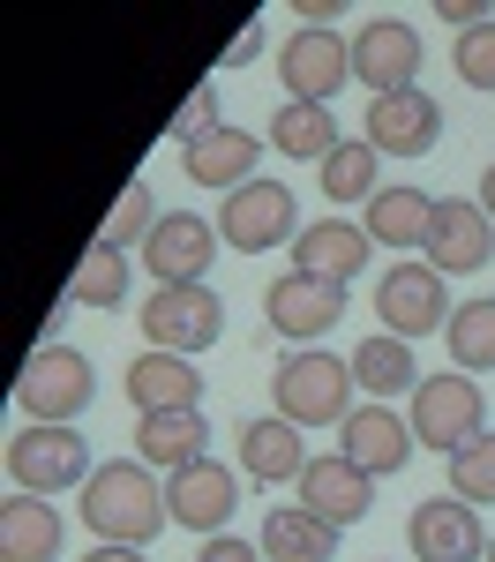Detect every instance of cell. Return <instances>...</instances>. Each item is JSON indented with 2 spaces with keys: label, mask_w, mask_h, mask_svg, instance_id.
<instances>
[{
  "label": "cell",
  "mask_w": 495,
  "mask_h": 562,
  "mask_svg": "<svg viewBox=\"0 0 495 562\" xmlns=\"http://www.w3.org/2000/svg\"><path fill=\"white\" fill-rule=\"evenodd\" d=\"M143 338H150V352L195 360L203 346L225 338V301L211 285H158V293L143 301Z\"/></svg>",
  "instance_id": "obj_8"
},
{
  "label": "cell",
  "mask_w": 495,
  "mask_h": 562,
  "mask_svg": "<svg viewBox=\"0 0 495 562\" xmlns=\"http://www.w3.org/2000/svg\"><path fill=\"white\" fill-rule=\"evenodd\" d=\"M375 256V240H368V225H346V217H315L301 225V240H293V270L301 278H323V285H353L360 270Z\"/></svg>",
  "instance_id": "obj_18"
},
{
  "label": "cell",
  "mask_w": 495,
  "mask_h": 562,
  "mask_svg": "<svg viewBox=\"0 0 495 562\" xmlns=\"http://www.w3.org/2000/svg\"><path fill=\"white\" fill-rule=\"evenodd\" d=\"M60 548H68V525L53 503H38V495L0 503V562H60Z\"/></svg>",
  "instance_id": "obj_22"
},
{
  "label": "cell",
  "mask_w": 495,
  "mask_h": 562,
  "mask_svg": "<svg viewBox=\"0 0 495 562\" xmlns=\"http://www.w3.org/2000/svg\"><path fill=\"white\" fill-rule=\"evenodd\" d=\"M128 285H135V262H128V248H105V240H90L83 248V262H76V278H68V301L76 307H113L128 301Z\"/></svg>",
  "instance_id": "obj_29"
},
{
  "label": "cell",
  "mask_w": 495,
  "mask_h": 562,
  "mask_svg": "<svg viewBox=\"0 0 495 562\" xmlns=\"http://www.w3.org/2000/svg\"><path fill=\"white\" fill-rule=\"evenodd\" d=\"M256 548H263V562H330L338 555V525H323L301 503H278L256 532Z\"/></svg>",
  "instance_id": "obj_26"
},
{
  "label": "cell",
  "mask_w": 495,
  "mask_h": 562,
  "mask_svg": "<svg viewBox=\"0 0 495 562\" xmlns=\"http://www.w3.org/2000/svg\"><path fill=\"white\" fill-rule=\"evenodd\" d=\"M195 562H263L256 540H240V532H218V540H203V555Z\"/></svg>",
  "instance_id": "obj_36"
},
{
  "label": "cell",
  "mask_w": 495,
  "mask_h": 562,
  "mask_svg": "<svg viewBox=\"0 0 495 562\" xmlns=\"http://www.w3.org/2000/svg\"><path fill=\"white\" fill-rule=\"evenodd\" d=\"M90 397H98V368L76 346H38L23 360V375H15L23 420H45V428H76L90 413Z\"/></svg>",
  "instance_id": "obj_4"
},
{
  "label": "cell",
  "mask_w": 495,
  "mask_h": 562,
  "mask_svg": "<svg viewBox=\"0 0 495 562\" xmlns=\"http://www.w3.org/2000/svg\"><path fill=\"white\" fill-rule=\"evenodd\" d=\"M121 390H128V405L150 420V413H195L203 405V368L195 360H180V352H135L128 375H121Z\"/></svg>",
  "instance_id": "obj_17"
},
{
  "label": "cell",
  "mask_w": 495,
  "mask_h": 562,
  "mask_svg": "<svg viewBox=\"0 0 495 562\" xmlns=\"http://www.w3.org/2000/svg\"><path fill=\"white\" fill-rule=\"evenodd\" d=\"M405 540H413V555H420V562H488L495 532H481V510H473V503L436 495V503H413Z\"/></svg>",
  "instance_id": "obj_15"
},
{
  "label": "cell",
  "mask_w": 495,
  "mask_h": 562,
  "mask_svg": "<svg viewBox=\"0 0 495 562\" xmlns=\"http://www.w3.org/2000/svg\"><path fill=\"white\" fill-rule=\"evenodd\" d=\"M76 525H83L98 548H150L173 510H166V480L150 473V465H98L90 487L76 495Z\"/></svg>",
  "instance_id": "obj_1"
},
{
  "label": "cell",
  "mask_w": 495,
  "mask_h": 562,
  "mask_svg": "<svg viewBox=\"0 0 495 562\" xmlns=\"http://www.w3.org/2000/svg\"><path fill=\"white\" fill-rule=\"evenodd\" d=\"M353 76H360V90H375V98L420 90V31H413V23H398V15L360 23V38H353Z\"/></svg>",
  "instance_id": "obj_14"
},
{
  "label": "cell",
  "mask_w": 495,
  "mask_h": 562,
  "mask_svg": "<svg viewBox=\"0 0 495 562\" xmlns=\"http://www.w3.org/2000/svg\"><path fill=\"white\" fill-rule=\"evenodd\" d=\"M256 158H263V135H248V128H211L203 143H188L180 150V173L195 180V188H218V195H233V188H248V180H263L256 173Z\"/></svg>",
  "instance_id": "obj_21"
},
{
  "label": "cell",
  "mask_w": 495,
  "mask_h": 562,
  "mask_svg": "<svg viewBox=\"0 0 495 562\" xmlns=\"http://www.w3.org/2000/svg\"><path fill=\"white\" fill-rule=\"evenodd\" d=\"M211 128H225V113H218V83H195V90H188V105L173 113V143L188 150V143H203Z\"/></svg>",
  "instance_id": "obj_35"
},
{
  "label": "cell",
  "mask_w": 495,
  "mask_h": 562,
  "mask_svg": "<svg viewBox=\"0 0 495 562\" xmlns=\"http://www.w3.org/2000/svg\"><path fill=\"white\" fill-rule=\"evenodd\" d=\"M301 510H315L323 525L346 532V525H360L375 510V480L360 473L353 458H338V450H330V458H308V473H301Z\"/></svg>",
  "instance_id": "obj_20"
},
{
  "label": "cell",
  "mask_w": 495,
  "mask_h": 562,
  "mask_svg": "<svg viewBox=\"0 0 495 562\" xmlns=\"http://www.w3.org/2000/svg\"><path fill=\"white\" fill-rule=\"evenodd\" d=\"M270 405L293 428H346L353 420V360L346 352H285L270 375Z\"/></svg>",
  "instance_id": "obj_2"
},
{
  "label": "cell",
  "mask_w": 495,
  "mask_h": 562,
  "mask_svg": "<svg viewBox=\"0 0 495 562\" xmlns=\"http://www.w3.org/2000/svg\"><path fill=\"white\" fill-rule=\"evenodd\" d=\"M218 217H195V211H166L158 217V233L143 240V270L158 278V285H203L211 278V262H218Z\"/></svg>",
  "instance_id": "obj_11"
},
{
  "label": "cell",
  "mask_w": 495,
  "mask_h": 562,
  "mask_svg": "<svg viewBox=\"0 0 495 562\" xmlns=\"http://www.w3.org/2000/svg\"><path fill=\"white\" fill-rule=\"evenodd\" d=\"M450 495L473 503V510H495V428L450 458Z\"/></svg>",
  "instance_id": "obj_33"
},
{
  "label": "cell",
  "mask_w": 495,
  "mask_h": 562,
  "mask_svg": "<svg viewBox=\"0 0 495 562\" xmlns=\"http://www.w3.org/2000/svg\"><path fill=\"white\" fill-rule=\"evenodd\" d=\"M240 465H248V480H263V487H278V480H301V473H308L301 428H293V420H278V413L240 420Z\"/></svg>",
  "instance_id": "obj_24"
},
{
  "label": "cell",
  "mask_w": 495,
  "mask_h": 562,
  "mask_svg": "<svg viewBox=\"0 0 495 562\" xmlns=\"http://www.w3.org/2000/svg\"><path fill=\"white\" fill-rule=\"evenodd\" d=\"M338 143L346 135H338V113L330 105H278V121H270V150L293 158V166H323Z\"/></svg>",
  "instance_id": "obj_28"
},
{
  "label": "cell",
  "mask_w": 495,
  "mask_h": 562,
  "mask_svg": "<svg viewBox=\"0 0 495 562\" xmlns=\"http://www.w3.org/2000/svg\"><path fill=\"white\" fill-rule=\"evenodd\" d=\"M158 195H150V188H143V180H128V188H121V203H113V217H105V233H98V240H105V248H143V240H150V233H158Z\"/></svg>",
  "instance_id": "obj_32"
},
{
  "label": "cell",
  "mask_w": 495,
  "mask_h": 562,
  "mask_svg": "<svg viewBox=\"0 0 495 562\" xmlns=\"http://www.w3.org/2000/svg\"><path fill=\"white\" fill-rule=\"evenodd\" d=\"M488 256H495V217L473 195H436V225H428L420 262L443 278H473V270H488Z\"/></svg>",
  "instance_id": "obj_12"
},
{
  "label": "cell",
  "mask_w": 495,
  "mask_h": 562,
  "mask_svg": "<svg viewBox=\"0 0 495 562\" xmlns=\"http://www.w3.org/2000/svg\"><path fill=\"white\" fill-rule=\"evenodd\" d=\"M443 346H450V368H458V375H473V383L488 375L495 368V293L488 301H458Z\"/></svg>",
  "instance_id": "obj_31"
},
{
  "label": "cell",
  "mask_w": 495,
  "mask_h": 562,
  "mask_svg": "<svg viewBox=\"0 0 495 562\" xmlns=\"http://www.w3.org/2000/svg\"><path fill=\"white\" fill-rule=\"evenodd\" d=\"M481 211L495 217V166H488V173H481Z\"/></svg>",
  "instance_id": "obj_39"
},
{
  "label": "cell",
  "mask_w": 495,
  "mask_h": 562,
  "mask_svg": "<svg viewBox=\"0 0 495 562\" xmlns=\"http://www.w3.org/2000/svg\"><path fill=\"white\" fill-rule=\"evenodd\" d=\"M8 480H15V495H38V503H53V495H83L90 487V442L76 428H45V420H23V428L8 435Z\"/></svg>",
  "instance_id": "obj_3"
},
{
  "label": "cell",
  "mask_w": 495,
  "mask_h": 562,
  "mask_svg": "<svg viewBox=\"0 0 495 562\" xmlns=\"http://www.w3.org/2000/svg\"><path fill=\"white\" fill-rule=\"evenodd\" d=\"M481 413H488V397H481V383L473 375H458V368H443V375H420V390H413V405H405V420H413V442L420 450H443V458H458L465 442H481Z\"/></svg>",
  "instance_id": "obj_5"
},
{
  "label": "cell",
  "mask_w": 495,
  "mask_h": 562,
  "mask_svg": "<svg viewBox=\"0 0 495 562\" xmlns=\"http://www.w3.org/2000/svg\"><path fill=\"white\" fill-rule=\"evenodd\" d=\"M450 60H458V83L465 90H495V23L465 31V38L450 45Z\"/></svg>",
  "instance_id": "obj_34"
},
{
  "label": "cell",
  "mask_w": 495,
  "mask_h": 562,
  "mask_svg": "<svg viewBox=\"0 0 495 562\" xmlns=\"http://www.w3.org/2000/svg\"><path fill=\"white\" fill-rule=\"evenodd\" d=\"M338 458H353L368 480L405 473V458H413V420L391 413V405H353V420L338 428Z\"/></svg>",
  "instance_id": "obj_19"
},
{
  "label": "cell",
  "mask_w": 495,
  "mask_h": 562,
  "mask_svg": "<svg viewBox=\"0 0 495 562\" xmlns=\"http://www.w3.org/2000/svg\"><path fill=\"white\" fill-rule=\"evenodd\" d=\"M375 315H383V330L391 338H428V330H450V278L443 270H428L420 256H405V262H391L383 270V285H375Z\"/></svg>",
  "instance_id": "obj_7"
},
{
  "label": "cell",
  "mask_w": 495,
  "mask_h": 562,
  "mask_svg": "<svg viewBox=\"0 0 495 562\" xmlns=\"http://www.w3.org/2000/svg\"><path fill=\"white\" fill-rule=\"evenodd\" d=\"M233 503H240V473L218 465V458H195V465L166 473V510L195 540H218L225 525H233Z\"/></svg>",
  "instance_id": "obj_13"
},
{
  "label": "cell",
  "mask_w": 495,
  "mask_h": 562,
  "mask_svg": "<svg viewBox=\"0 0 495 562\" xmlns=\"http://www.w3.org/2000/svg\"><path fill=\"white\" fill-rule=\"evenodd\" d=\"M375 166H383V158H375V143H368V135H346V143L323 158V173H315V180H323V195H330V203H360V211H368V203L383 195Z\"/></svg>",
  "instance_id": "obj_30"
},
{
  "label": "cell",
  "mask_w": 495,
  "mask_h": 562,
  "mask_svg": "<svg viewBox=\"0 0 495 562\" xmlns=\"http://www.w3.org/2000/svg\"><path fill=\"white\" fill-rule=\"evenodd\" d=\"M360 135L375 143V158H428L436 135H443V105L428 90H398V98H375L360 113Z\"/></svg>",
  "instance_id": "obj_16"
},
{
  "label": "cell",
  "mask_w": 495,
  "mask_h": 562,
  "mask_svg": "<svg viewBox=\"0 0 495 562\" xmlns=\"http://www.w3.org/2000/svg\"><path fill=\"white\" fill-rule=\"evenodd\" d=\"M360 225H368V240L375 248H428V225H436V195H420V188H405V180H391L368 211H360Z\"/></svg>",
  "instance_id": "obj_25"
},
{
  "label": "cell",
  "mask_w": 495,
  "mask_h": 562,
  "mask_svg": "<svg viewBox=\"0 0 495 562\" xmlns=\"http://www.w3.org/2000/svg\"><path fill=\"white\" fill-rule=\"evenodd\" d=\"M488 562H495V540H488Z\"/></svg>",
  "instance_id": "obj_40"
},
{
  "label": "cell",
  "mask_w": 495,
  "mask_h": 562,
  "mask_svg": "<svg viewBox=\"0 0 495 562\" xmlns=\"http://www.w3.org/2000/svg\"><path fill=\"white\" fill-rule=\"evenodd\" d=\"M195 458H211V420L203 413H150V420H135V465L180 473Z\"/></svg>",
  "instance_id": "obj_23"
},
{
  "label": "cell",
  "mask_w": 495,
  "mask_h": 562,
  "mask_svg": "<svg viewBox=\"0 0 495 562\" xmlns=\"http://www.w3.org/2000/svg\"><path fill=\"white\" fill-rule=\"evenodd\" d=\"M83 562H150V555H143V548H90Z\"/></svg>",
  "instance_id": "obj_38"
},
{
  "label": "cell",
  "mask_w": 495,
  "mask_h": 562,
  "mask_svg": "<svg viewBox=\"0 0 495 562\" xmlns=\"http://www.w3.org/2000/svg\"><path fill=\"white\" fill-rule=\"evenodd\" d=\"M278 83L293 105H330L338 90L353 83V38L338 31H293L278 45Z\"/></svg>",
  "instance_id": "obj_9"
},
{
  "label": "cell",
  "mask_w": 495,
  "mask_h": 562,
  "mask_svg": "<svg viewBox=\"0 0 495 562\" xmlns=\"http://www.w3.org/2000/svg\"><path fill=\"white\" fill-rule=\"evenodd\" d=\"M218 233L225 248H240V256H270V248H293L301 240V203H293V188L285 180H248V188H233L218 203Z\"/></svg>",
  "instance_id": "obj_6"
},
{
  "label": "cell",
  "mask_w": 495,
  "mask_h": 562,
  "mask_svg": "<svg viewBox=\"0 0 495 562\" xmlns=\"http://www.w3.org/2000/svg\"><path fill=\"white\" fill-rule=\"evenodd\" d=\"M256 53H263V23H240V31H233V45L218 53V68H248Z\"/></svg>",
  "instance_id": "obj_37"
},
{
  "label": "cell",
  "mask_w": 495,
  "mask_h": 562,
  "mask_svg": "<svg viewBox=\"0 0 495 562\" xmlns=\"http://www.w3.org/2000/svg\"><path fill=\"white\" fill-rule=\"evenodd\" d=\"M346 360H353V383L368 390V397H413V390H420V360H413V346L391 338V330L360 338Z\"/></svg>",
  "instance_id": "obj_27"
},
{
  "label": "cell",
  "mask_w": 495,
  "mask_h": 562,
  "mask_svg": "<svg viewBox=\"0 0 495 562\" xmlns=\"http://www.w3.org/2000/svg\"><path fill=\"white\" fill-rule=\"evenodd\" d=\"M263 323L285 338V346L308 352L323 330H338V323H346V285H323V278L285 270V278H270V285H263Z\"/></svg>",
  "instance_id": "obj_10"
}]
</instances>
